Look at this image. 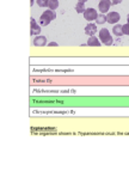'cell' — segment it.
Masks as SVG:
<instances>
[{
    "instance_id": "4fadbf2b",
    "label": "cell",
    "mask_w": 129,
    "mask_h": 171,
    "mask_svg": "<svg viewBox=\"0 0 129 171\" xmlns=\"http://www.w3.org/2000/svg\"><path fill=\"white\" fill-rule=\"evenodd\" d=\"M40 7H48V0H36Z\"/></svg>"
},
{
    "instance_id": "7a4b0ae2",
    "label": "cell",
    "mask_w": 129,
    "mask_h": 171,
    "mask_svg": "<svg viewBox=\"0 0 129 171\" xmlns=\"http://www.w3.org/2000/svg\"><path fill=\"white\" fill-rule=\"evenodd\" d=\"M97 17H98V13H97V11L95 10V9H92V7L86 9V10H85V12H84V18L87 20V22L96 20V19H97Z\"/></svg>"
},
{
    "instance_id": "6da1fadb",
    "label": "cell",
    "mask_w": 129,
    "mask_h": 171,
    "mask_svg": "<svg viewBox=\"0 0 129 171\" xmlns=\"http://www.w3.org/2000/svg\"><path fill=\"white\" fill-rule=\"evenodd\" d=\"M99 39H100V42L103 43V44H105V46H111L112 44V37H111V35H110V31L108 29H100L99 31Z\"/></svg>"
},
{
    "instance_id": "3957f363",
    "label": "cell",
    "mask_w": 129,
    "mask_h": 171,
    "mask_svg": "<svg viewBox=\"0 0 129 171\" xmlns=\"http://www.w3.org/2000/svg\"><path fill=\"white\" fill-rule=\"evenodd\" d=\"M30 34H31V36H34V35H40L41 34V26L36 23V20L34 19V17H31L30 18Z\"/></svg>"
},
{
    "instance_id": "277c9868",
    "label": "cell",
    "mask_w": 129,
    "mask_h": 171,
    "mask_svg": "<svg viewBox=\"0 0 129 171\" xmlns=\"http://www.w3.org/2000/svg\"><path fill=\"white\" fill-rule=\"evenodd\" d=\"M110 6H111L110 0H100L98 4V10L100 11V13H107L110 10Z\"/></svg>"
},
{
    "instance_id": "8992f818",
    "label": "cell",
    "mask_w": 129,
    "mask_h": 171,
    "mask_svg": "<svg viewBox=\"0 0 129 171\" xmlns=\"http://www.w3.org/2000/svg\"><path fill=\"white\" fill-rule=\"evenodd\" d=\"M46 44H47V37H46V36L37 35V36L34 39V46H35V47H44Z\"/></svg>"
},
{
    "instance_id": "9a60e30c",
    "label": "cell",
    "mask_w": 129,
    "mask_h": 171,
    "mask_svg": "<svg viewBox=\"0 0 129 171\" xmlns=\"http://www.w3.org/2000/svg\"><path fill=\"white\" fill-rule=\"evenodd\" d=\"M110 2H111V5H119L122 2V0H110Z\"/></svg>"
},
{
    "instance_id": "e0dca14e",
    "label": "cell",
    "mask_w": 129,
    "mask_h": 171,
    "mask_svg": "<svg viewBox=\"0 0 129 171\" xmlns=\"http://www.w3.org/2000/svg\"><path fill=\"white\" fill-rule=\"evenodd\" d=\"M78 1H79V2H84V4H85V2L87 1V0H78Z\"/></svg>"
},
{
    "instance_id": "30bf717a",
    "label": "cell",
    "mask_w": 129,
    "mask_h": 171,
    "mask_svg": "<svg viewBox=\"0 0 129 171\" xmlns=\"http://www.w3.org/2000/svg\"><path fill=\"white\" fill-rule=\"evenodd\" d=\"M48 7L49 10H56L59 7V0H48Z\"/></svg>"
},
{
    "instance_id": "9c48e42d",
    "label": "cell",
    "mask_w": 129,
    "mask_h": 171,
    "mask_svg": "<svg viewBox=\"0 0 129 171\" xmlns=\"http://www.w3.org/2000/svg\"><path fill=\"white\" fill-rule=\"evenodd\" d=\"M112 32L116 35V36H123V30H122V25L121 24H115V26L112 28Z\"/></svg>"
},
{
    "instance_id": "ba28073f",
    "label": "cell",
    "mask_w": 129,
    "mask_h": 171,
    "mask_svg": "<svg viewBox=\"0 0 129 171\" xmlns=\"http://www.w3.org/2000/svg\"><path fill=\"white\" fill-rule=\"evenodd\" d=\"M100 43L102 42L99 41V39H97L95 35L90 36V39L87 40V46H91V47H99Z\"/></svg>"
},
{
    "instance_id": "5bb4252c",
    "label": "cell",
    "mask_w": 129,
    "mask_h": 171,
    "mask_svg": "<svg viewBox=\"0 0 129 171\" xmlns=\"http://www.w3.org/2000/svg\"><path fill=\"white\" fill-rule=\"evenodd\" d=\"M122 30H123L124 35H129V23H126L122 25Z\"/></svg>"
},
{
    "instance_id": "d6986e66",
    "label": "cell",
    "mask_w": 129,
    "mask_h": 171,
    "mask_svg": "<svg viewBox=\"0 0 129 171\" xmlns=\"http://www.w3.org/2000/svg\"><path fill=\"white\" fill-rule=\"evenodd\" d=\"M127 20H128V23H129V14L127 16Z\"/></svg>"
},
{
    "instance_id": "2e32d148",
    "label": "cell",
    "mask_w": 129,
    "mask_h": 171,
    "mask_svg": "<svg viewBox=\"0 0 129 171\" xmlns=\"http://www.w3.org/2000/svg\"><path fill=\"white\" fill-rule=\"evenodd\" d=\"M48 46H49V47H58L59 44H58L56 42H50V43H48Z\"/></svg>"
},
{
    "instance_id": "8fae6325",
    "label": "cell",
    "mask_w": 129,
    "mask_h": 171,
    "mask_svg": "<svg viewBox=\"0 0 129 171\" xmlns=\"http://www.w3.org/2000/svg\"><path fill=\"white\" fill-rule=\"evenodd\" d=\"M85 10H86V9H85V4L78 1V4L75 5V11H77V13H84Z\"/></svg>"
},
{
    "instance_id": "7c38bea8",
    "label": "cell",
    "mask_w": 129,
    "mask_h": 171,
    "mask_svg": "<svg viewBox=\"0 0 129 171\" xmlns=\"http://www.w3.org/2000/svg\"><path fill=\"white\" fill-rule=\"evenodd\" d=\"M105 22H107V16H104V13H100L99 16L97 17V19H96L97 24H104Z\"/></svg>"
},
{
    "instance_id": "5b68a950",
    "label": "cell",
    "mask_w": 129,
    "mask_h": 171,
    "mask_svg": "<svg viewBox=\"0 0 129 171\" xmlns=\"http://www.w3.org/2000/svg\"><path fill=\"white\" fill-rule=\"evenodd\" d=\"M119 19H121V16L117 12H109L107 14V22L110 24H116Z\"/></svg>"
},
{
    "instance_id": "52a82bcc",
    "label": "cell",
    "mask_w": 129,
    "mask_h": 171,
    "mask_svg": "<svg viewBox=\"0 0 129 171\" xmlns=\"http://www.w3.org/2000/svg\"><path fill=\"white\" fill-rule=\"evenodd\" d=\"M96 32H97V26H96V24L89 23V24L85 26V34H86L87 36H93Z\"/></svg>"
},
{
    "instance_id": "ac0fdd59",
    "label": "cell",
    "mask_w": 129,
    "mask_h": 171,
    "mask_svg": "<svg viewBox=\"0 0 129 171\" xmlns=\"http://www.w3.org/2000/svg\"><path fill=\"white\" fill-rule=\"evenodd\" d=\"M32 5H34V0H31V1H30V6H32Z\"/></svg>"
}]
</instances>
